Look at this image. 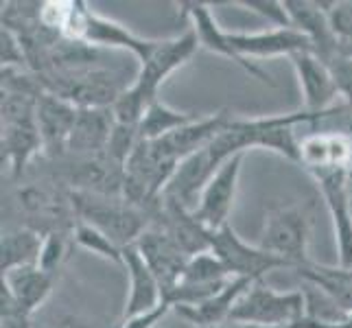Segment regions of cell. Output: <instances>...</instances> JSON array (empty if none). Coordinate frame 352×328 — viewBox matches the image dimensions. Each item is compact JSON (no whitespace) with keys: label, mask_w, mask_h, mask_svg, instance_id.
Masks as SVG:
<instances>
[{"label":"cell","mask_w":352,"mask_h":328,"mask_svg":"<svg viewBox=\"0 0 352 328\" xmlns=\"http://www.w3.org/2000/svg\"><path fill=\"white\" fill-rule=\"evenodd\" d=\"M197 48L199 40L192 29L168 40H155L151 53L140 62V68L136 77H133L131 86L112 105L116 123L140 127V120L147 112V107L155 99H160L157 96L160 86L177 68L190 62L192 55L197 53Z\"/></svg>","instance_id":"obj_1"},{"label":"cell","mask_w":352,"mask_h":328,"mask_svg":"<svg viewBox=\"0 0 352 328\" xmlns=\"http://www.w3.org/2000/svg\"><path fill=\"white\" fill-rule=\"evenodd\" d=\"M40 96L3 92V164L9 175L18 179L27 173L29 164L44 153V142L35 120Z\"/></svg>","instance_id":"obj_2"},{"label":"cell","mask_w":352,"mask_h":328,"mask_svg":"<svg viewBox=\"0 0 352 328\" xmlns=\"http://www.w3.org/2000/svg\"><path fill=\"white\" fill-rule=\"evenodd\" d=\"M53 164L51 179L59 182L70 193H86L101 197H123L125 166L118 164L112 155H59L48 160Z\"/></svg>","instance_id":"obj_3"},{"label":"cell","mask_w":352,"mask_h":328,"mask_svg":"<svg viewBox=\"0 0 352 328\" xmlns=\"http://www.w3.org/2000/svg\"><path fill=\"white\" fill-rule=\"evenodd\" d=\"M70 195L79 221L99 228L118 248L133 245L153 221V212L136 208L123 197H101L86 193H70Z\"/></svg>","instance_id":"obj_4"},{"label":"cell","mask_w":352,"mask_h":328,"mask_svg":"<svg viewBox=\"0 0 352 328\" xmlns=\"http://www.w3.org/2000/svg\"><path fill=\"white\" fill-rule=\"evenodd\" d=\"M16 204L27 217V228L42 237L51 232H75L79 217L70 190L48 177L46 182H27L16 188Z\"/></svg>","instance_id":"obj_5"},{"label":"cell","mask_w":352,"mask_h":328,"mask_svg":"<svg viewBox=\"0 0 352 328\" xmlns=\"http://www.w3.org/2000/svg\"><path fill=\"white\" fill-rule=\"evenodd\" d=\"M307 320V302L300 289L276 291L263 281L254 283L239 298L228 322L261 326H294Z\"/></svg>","instance_id":"obj_6"},{"label":"cell","mask_w":352,"mask_h":328,"mask_svg":"<svg viewBox=\"0 0 352 328\" xmlns=\"http://www.w3.org/2000/svg\"><path fill=\"white\" fill-rule=\"evenodd\" d=\"M64 38L86 42L96 48H123L138 64L151 53L155 44V40H144L123 24L94 14L86 3H79V0H75V5H72Z\"/></svg>","instance_id":"obj_7"},{"label":"cell","mask_w":352,"mask_h":328,"mask_svg":"<svg viewBox=\"0 0 352 328\" xmlns=\"http://www.w3.org/2000/svg\"><path fill=\"white\" fill-rule=\"evenodd\" d=\"M311 206H280L265 219L258 245L294 265V270L311 263Z\"/></svg>","instance_id":"obj_8"},{"label":"cell","mask_w":352,"mask_h":328,"mask_svg":"<svg viewBox=\"0 0 352 328\" xmlns=\"http://www.w3.org/2000/svg\"><path fill=\"white\" fill-rule=\"evenodd\" d=\"M210 250L219 259L232 278H248V281H263L265 274L274 270H294L289 261L276 256V254L263 250L261 245H250L243 241L232 226H223L212 232Z\"/></svg>","instance_id":"obj_9"},{"label":"cell","mask_w":352,"mask_h":328,"mask_svg":"<svg viewBox=\"0 0 352 328\" xmlns=\"http://www.w3.org/2000/svg\"><path fill=\"white\" fill-rule=\"evenodd\" d=\"M322 190L333 217L335 241L339 250V265L352 267V186L348 168H322L311 173Z\"/></svg>","instance_id":"obj_10"},{"label":"cell","mask_w":352,"mask_h":328,"mask_svg":"<svg viewBox=\"0 0 352 328\" xmlns=\"http://www.w3.org/2000/svg\"><path fill=\"white\" fill-rule=\"evenodd\" d=\"M243 157H245V153H236L219 166V171L212 175L208 186L204 188L197 210L192 212L197 221L204 228H208L210 232H217V230L228 226V217L232 212L236 190H239Z\"/></svg>","instance_id":"obj_11"},{"label":"cell","mask_w":352,"mask_h":328,"mask_svg":"<svg viewBox=\"0 0 352 328\" xmlns=\"http://www.w3.org/2000/svg\"><path fill=\"white\" fill-rule=\"evenodd\" d=\"M177 9H179L182 18L190 20V29L195 31L197 40H199V46H204L206 51H210V53H217V55H221V57L232 59V62L245 70L248 75H252L254 79L267 83V86H276L274 79L267 75L263 68L254 66L252 62H248V59H243V57L236 55L234 48L230 46L228 31H223L219 27V22L214 20L208 3H192V0H188V3H177Z\"/></svg>","instance_id":"obj_12"},{"label":"cell","mask_w":352,"mask_h":328,"mask_svg":"<svg viewBox=\"0 0 352 328\" xmlns=\"http://www.w3.org/2000/svg\"><path fill=\"white\" fill-rule=\"evenodd\" d=\"M217 171H219V164L214 162L208 147L184 157L177 164L173 177L168 179L162 199L173 206H179V208L188 212H195L204 188L208 186V182Z\"/></svg>","instance_id":"obj_13"},{"label":"cell","mask_w":352,"mask_h":328,"mask_svg":"<svg viewBox=\"0 0 352 328\" xmlns=\"http://www.w3.org/2000/svg\"><path fill=\"white\" fill-rule=\"evenodd\" d=\"M136 248L140 250L144 261L151 267V272L155 274L157 283L162 287V296L166 291H171L175 285H179L190 256L162 228L151 223L136 241Z\"/></svg>","instance_id":"obj_14"},{"label":"cell","mask_w":352,"mask_h":328,"mask_svg":"<svg viewBox=\"0 0 352 328\" xmlns=\"http://www.w3.org/2000/svg\"><path fill=\"white\" fill-rule=\"evenodd\" d=\"M289 62L294 66L298 83H300L302 109L320 114V112H329V109L339 105L335 103L339 96H337L333 75L329 66H326L318 55L313 51L296 53L289 57Z\"/></svg>","instance_id":"obj_15"},{"label":"cell","mask_w":352,"mask_h":328,"mask_svg":"<svg viewBox=\"0 0 352 328\" xmlns=\"http://www.w3.org/2000/svg\"><path fill=\"white\" fill-rule=\"evenodd\" d=\"M77 105H72L70 101L53 92H44L38 99L35 120H38V129L44 142V155L48 160L66 153L72 127L77 123Z\"/></svg>","instance_id":"obj_16"},{"label":"cell","mask_w":352,"mask_h":328,"mask_svg":"<svg viewBox=\"0 0 352 328\" xmlns=\"http://www.w3.org/2000/svg\"><path fill=\"white\" fill-rule=\"evenodd\" d=\"M230 46L234 48L236 55L243 59L252 57H278V55H296L313 51V44L307 35H302L294 27L287 29H272V31H258V33H236L228 31Z\"/></svg>","instance_id":"obj_17"},{"label":"cell","mask_w":352,"mask_h":328,"mask_svg":"<svg viewBox=\"0 0 352 328\" xmlns=\"http://www.w3.org/2000/svg\"><path fill=\"white\" fill-rule=\"evenodd\" d=\"M123 270L127 272V278H129V294H127L123 318L120 320L147 313L162 305L164 302L162 287L157 283L155 274L151 272V267L140 254V250L136 248V243L129 248H123Z\"/></svg>","instance_id":"obj_18"},{"label":"cell","mask_w":352,"mask_h":328,"mask_svg":"<svg viewBox=\"0 0 352 328\" xmlns=\"http://www.w3.org/2000/svg\"><path fill=\"white\" fill-rule=\"evenodd\" d=\"M300 164L309 173L322 168H348L352 173V138L337 129H322L300 140Z\"/></svg>","instance_id":"obj_19"},{"label":"cell","mask_w":352,"mask_h":328,"mask_svg":"<svg viewBox=\"0 0 352 328\" xmlns=\"http://www.w3.org/2000/svg\"><path fill=\"white\" fill-rule=\"evenodd\" d=\"M285 9L291 27L307 35L313 44V53L320 59H329L339 51V42L331 31L322 0H285Z\"/></svg>","instance_id":"obj_20"},{"label":"cell","mask_w":352,"mask_h":328,"mask_svg":"<svg viewBox=\"0 0 352 328\" xmlns=\"http://www.w3.org/2000/svg\"><path fill=\"white\" fill-rule=\"evenodd\" d=\"M116 127L112 107H79L77 123L72 127L66 153L90 155L103 153ZM64 153V155H66Z\"/></svg>","instance_id":"obj_21"},{"label":"cell","mask_w":352,"mask_h":328,"mask_svg":"<svg viewBox=\"0 0 352 328\" xmlns=\"http://www.w3.org/2000/svg\"><path fill=\"white\" fill-rule=\"evenodd\" d=\"M232 118H234V114H230L228 109H221V112H217V114L195 118L192 123L160 138V142L177 162H182L184 157L208 147V144L219 136L230 123H232Z\"/></svg>","instance_id":"obj_22"},{"label":"cell","mask_w":352,"mask_h":328,"mask_svg":"<svg viewBox=\"0 0 352 328\" xmlns=\"http://www.w3.org/2000/svg\"><path fill=\"white\" fill-rule=\"evenodd\" d=\"M252 285H254V281H248V278H232V281H230L217 296L208 298L206 302L195 305V307H175L173 315L192 326L221 328L223 324H228L230 313H232L239 298L245 294Z\"/></svg>","instance_id":"obj_23"},{"label":"cell","mask_w":352,"mask_h":328,"mask_svg":"<svg viewBox=\"0 0 352 328\" xmlns=\"http://www.w3.org/2000/svg\"><path fill=\"white\" fill-rule=\"evenodd\" d=\"M57 274H48L40 270L38 265L18 267L3 274V287L9 291V296L27 315H33L51 296L55 287Z\"/></svg>","instance_id":"obj_24"},{"label":"cell","mask_w":352,"mask_h":328,"mask_svg":"<svg viewBox=\"0 0 352 328\" xmlns=\"http://www.w3.org/2000/svg\"><path fill=\"white\" fill-rule=\"evenodd\" d=\"M298 276L302 281H309L324 289L339 307L346 313H352V267L342 265H320V263H307L298 267Z\"/></svg>","instance_id":"obj_25"},{"label":"cell","mask_w":352,"mask_h":328,"mask_svg":"<svg viewBox=\"0 0 352 328\" xmlns=\"http://www.w3.org/2000/svg\"><path fill=\"white\" fill-rule=\"evenodd\" d=\"M44 237L31 228H16L3 234L0 241V270L3 274L18 270V267L38 265L42 254Z\"/></svg>","instance_id":"obj_26"},{"label":"cell","mask_w":352,"mask_h":328,"mask_svg":"<svg viewBox=\"0 0 352 328\" xmlns=\"http://www.w3.org/2000/svg\"><path fill=\"white\" fill-rule=\"evenodd\" d=\"M197 116L190 112H179V109H173L171 105H166L162 99H155L147 112H144L142 120H140V140H160L168 133H173L175 129L184 127L188 123H192Z\"/></svg>","instance_id":"obj_27"},{"label":"cell","mask_w":352,"mask_h":328,"mask_svg":"<svg viewBox=\"0 0 352 328\" xmlns=\"http://www.w3.org/2000/svg\"><path fill=\"white\" fill-rule=\"evenodd\" d=\"M300 291L305 294L307 320L309 322H315V324H339V322H344L348 318V313L318 285H313L309 281H302Z\"/></svg>","instance_id":"obj_28"},{"label":"cell","mask_w":352,"mask_h":328,"mask_svg":"<svg viewBox=\"0 0 352 328\" xmlns=\"http://www.w3.org/2000/svg\"><path fill=\"white\" fill-rule=\"evenodd\" d=\"M72 241H75V245H79L81 250L92 252L103 261H110L114 265L123 267V248H118L99 228H94L86 221H77L75 232H72Z\"/></svg>","instance_id":"obj_29"},{"label":"cell","mask_w":352,"mask_h":328,"mask_svg":"<svg viewBox=\"0 0 352 328\" xmlns=\"http://www.w3.org/2000/svg\"><path fill=\"white\" fill-rule=\"evenodd\" d=\"M230 272L226 270V265L214 256L212 250L201 252L190 256L186 263L184 276H182L179 283L184 285H217V283H226L230 281Z\"/></svg>","instance_id":"obj_30"},{"label":"cell","mask_w":352,"mask_h":328,"mask_svg":"<svg viewBox=\"0 0 352 328\" xmlns=\"http://www.w3.org/2000/svg\"><path fill=\"white\" fill-rule=\"evenodd\" d=\"M322 7L329 16L331 31L335 35V40L339 42V48H350L352 46V0H331L324 3Z\"/></svg>","instance_id":"obj_31"},{"label":"cell","mask_w":352,"mask_h":328,"mask_svg":"<svg viewBox=\"0 0 352 328\" xmlns=\"http://www.w3.org/2000/svg\"><path fill=\"white\" fill-rule=\"evenodd\" d=\"M322 62L331 70L335 88H337V96L342 99V105L348 112H352V55L337 51L329 59H322Z\"/></svg>","instance_id":"obj_32"},{"label":"cell","mask_w":352,"mask_h":328,"mask_svg":"<svg viewBox=\"0 0 352 328\" xmlns=\"http://www.w3.org/2000/svg\"><path fill=\"white\" fill-rule=\"evenodd\" d=\"M70 243L72 241V234H66V232H51L44 237V243H42V254H40V261H38V267L48 274H57L62 263L66 261L68 256V250H70Z\"/></svg>","instance_id":"obj_33"},{"label":"cell","mask_w":352,"mask_h":328,"mask_svg":"<svg viewBox=\"0 0 352 328\" xmlns=\"http://www.w3.org/2000/svg\"><path fill=\"white\" fill-rule=\"evenodd\" d=\"M239 5L241 7H248L250 11H254V14L267 18L278 29L291 27L289 16H287V9H285V3H278V0H243V3H239Z\"/></svg>","instance_id":"obj_34"},{"label":"cell","mask_w":352,"mask_h":328,"mask_svg":"<svg viewBox=\"0 0 352 328\" xmlns=\"http://www.w3.org/2000/svg\"><path fill=\"white\" fill-rule=\"evenodd\" d=\"M3 309H0V328H33L31 324V315L20 311V307L14 302V298L9 296V291L3 287Z\"/></svg>","instance_id":"obj_35"},{"label":"cell","mask_w":352,"mask_h":328,"mask_svg":"<svg viewBox=\"0 0 352 328\" xmlns=\"http://www.w3.org/2000/svg\"><path fill=\"white\" fill-rule=\"evenodd\" d=\"M173 313V307L168 302H162L160 307H155L147 313H140V315H133V318L127 320H120L116 328H155L162 320H166V315Z\"/></svg>","instance_id":"obj_36"},{"label":"cell","mask_w":352,"mask_h":328,"mask_svg":"<svg viewBox=\"0 0 352 328\" xmlns=\"http://www.w3.org/2000/svg\"><path fill=\"white\" fill-rule=\"evenodd\" d=\"M300 328H352V313H348V318L339 324H315V322H300Z\"/></svg>","instance_id":"obj_37"},{"label":"cell","mask_w":352,"mask_h":328,"mask_svg":"<svg viewBox=\"0 0 352 328\" xmlns=\"http://www.w3.org/2000/svg\"><path fill=\"white\" fill-rule=\"evenodd\" d=\"M221 328H300V324H294V326H261V324H245V322H228Z\"/></svg>","instance_id":"obj_38"},{"label":"cell","mask_w":352,"mask_h":328,"mask_svg":"<svg viewBox=\"0 0 352 328\" xmlns=\"http://www.w3.org/2000/svg\"><path fill=\"white\" fill-rule=\"evenodd\" d=\"M173 318H175V315H173ZM166 328H201V326H192V324H188L184 320L175 318L173 322H166Z\"/></svg>","instance_id":"obj_39"},{"label":"cell","mask_w":352,"mask_h":328,"mask_svg":"<svg viewBox=\"0 0 352 328\" xmlns=\"http://www.w3.org/2000/svg\"><path fill=\"white\" fill-rule=\"evenodd\" d=\"M53 328H83V326H79V324H75V322L66 320V322H59V324H55Z\"/></svg>","instance_id":"obj_40"}]
</instances>
